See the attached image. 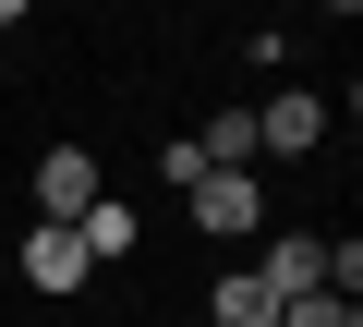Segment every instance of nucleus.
<instances>
[{
  "instance_id": "1",
  "label": "nucleus",
  "mask_w": 363,
  "mask_h": 327,
  "mask_svg": "<svg viewBox=\"0 0 363 327\" xmlns=\"http://www.w3.org/2000/svg\"><path fill=\"white\" fill-rule=\"evenodd\" d=\"M182 206H194V231H218V243L267 231V182H255V170H206V182L182 194Z\"/></svg>"
},
{
  "instance_id": "2",
  "label": "nucleus",
  "mask_w": 363,
  "mask_h": 327,
  "mask_svg": "<svg viewBox=\"0 0 363 327\" xmlns=\"http://www.w3.org/2000/svg\"><path fill=\"white\" fill-rule=\"evenodd\" d=\"M315 145H327V97L315 85H279L255 109V157H315Z\"/></svg>"
},
{
  "instance_id": "3",
  "label": "nucleus",
  "mask_w": 363,
  "mask_h": 327,
  "mask_svg": "<svg viewBox=\"0 0 363 327\" xmlns=\"http://www.w3.org/2000/svg\"><path fill=\"white\" fill-rule=\"evenodd\" d=\"M97 194H109V182H97V157H85V145H49V157H37V218H49V231H73Z\"/></svg>"
},
{
  "instance_id": "4",
  "label": "nucleus",
  "mask_w": 363,
  "mask_h": 327,
  "mask_svg": "<svg viewBox=\"0 0 363 327\" xmlns=\"http://www.w3.org/2000/svg\"><path fill=\"white\" fill-rule=\"evenodd\" d=\"M255 279H267L279 303H303V291H327V231H267V255H255Z\"/></svg>"
},
{
  "instance_id": "5",
  "label": "nucleus",
  "mask_w": 363,
  "mask_h": 327,
  "mask_svg": "<svg viewBox=\"0 0 363 327\" xmlns=\"http://www.w3.org/2000/svg\"><path fill=\"white\" fill-rule=\"evenodd\" d=\"M73 243H85V267H121V255L145 243V206H133V194H97V206L73 218Z\"/></svg>"
},
{
  "instance_id": "6",
  "label": "nucleus",
  "mask_w": 363,
  "mask_h": 327,
  "mask_svg": "<svg viewBox=\"0 0 363 327\" xmlns=\"http://www.w3.org/2000/svg\"><path fill=\"white\" fill-rule=\"evenodd\" d=\"M25 279L61 303V291H85L97 267H85V243H73V231H49V218H37V231H25Z\"/></svg>"
},
{
  "instance_id": "7",
  "label": "nucleus",
  "mask_w": 363,
  "mask_h": 327,
  "mask_svg": "<svg viewBox=\"0 0 363 327\" xmlns=\"http://www.w3.org/2000/svg\"><path fill=\"white\" fill-rule=\"evenodd\" d=\"M206 315H218V327H279V291H267L255 267H230V279L206 291Z\"/></svg>"
},
{
  "instance_id": "8",
  "label": "nucleus",
  "mask_w": 363,
  "mask_h": 327,
  "mask_svg": "<svg viewBox=\"0 0 363 327\" xmlns=\"http://www.w3.org/2000/svg\"><path fill=\"white\" fill-rule=\"evenodd\" d=\"M194 157H206V170H255V109H218V121H194Z\"/></svg>"
},
{
  "instance_id": "9",
  "label": "nucleus",
  "mask_w": 363,
  "mask_h": 327,
  "mask_svg": "<svg viewBox=\"0 0 363 327\" xmlns=\"http://www.w3.org/2000/svg\"><path fill=\"white\" fill-rule=\"evenodd\" d=\"M279 327H363V303H339V291H303V303H279Z\"/></svg>"
},
{
  "instance_id": "10",
  "label": "nucleus",
  "mask_w": 363,
  "mask_h": 327,
  "mask_svg": "<svg viewBox=\"0 0 363 327\" xmlns=\"http://www.w3.org/2000/svg\"><path fill=\"white\" fill-rule=\"evenodd\" d=\"M157 182H169V194H194V182H206V157H194V133H169V145H157Z\"/></svg>"
},
{
  "instance_id": "11",
  "label": "nucleus",
  "mask_w": 363,
  "mask_h": 327,
  "mask_svg": "<svg viewBox=\"0 0 363 327\" xmlns=\"http://www.w3.org/2000/svg\"><path fill=\"white\" fill-rule=\"evenodd\" d=\"M13 25H25V0H0V37H13Z\"/></svg>"
}]
</instances>
